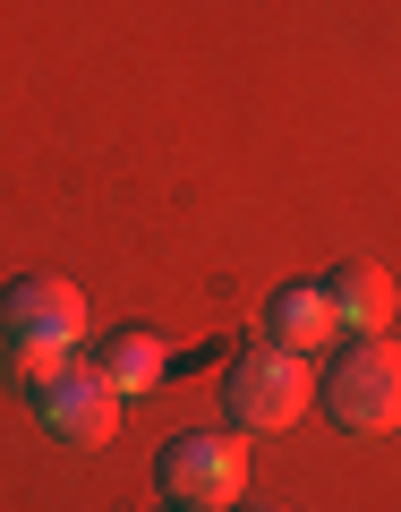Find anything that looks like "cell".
Wrapping results in <instances>:
<instances>
[{
    "instance_id": "52a82bcc",
    "label": "cell",
    "mask_w": 401,
    "mask_h": 512,
    "mask_svg": "<svg viewBox=\"0 0 401 512\" xmlns=\"http://www.w3.org/2000/svg\"><path fill=\"white\" fill-rule=\"evenodd\" d=\"M256 325H265V342H274V350H299V359H316V350L342 342V325H333V308H325L316 282H282V291L265 299Z\"/></svg>"
},
{
    "instance_id": "277c9868",
    "label": "cell",
    "mask_w": 401,
    "mask_h": 512,
    "mask_svg": "<svg viewBox=\"0 0 401 512\" xmlns=\"http://www.w3.org/2000/svg\"><path fill=\"white\" fill-rule=\"evenodd\" d=\"M26 410H35L43 436H60L69 453H94V444H111V427H120V393L103 384V367H94L86 350H69L43 384H26Z\"/></svg>"
},
{
    "instance_id": "30bf717a",
    "label": "cell",
    "mask_w": 401,
    "mask_h": 512,
    "mask_svg": "<svg viewBox=\"0 0 401 512\" xmlns=\"http://www.w3.org/2000/svg\"><path fill=\"white\" fill-rule=\"evenodd\" d=\"M163 512H205V504H163Z\"/></svg>"
},
{
    "instance_id": "9c48e42d",
    "label": "cell",
    "mask_w": 401,
    "mask_h": 512,
    "mask_svg": "<svg viewBox=\"0 0 401 512\" xmlns=\"http://www.w3.org/2000/svg\"><path fill=\"white\" fill-rule=\"evenodd\" d=\"M239 512H291V504H239Z\"/></svg>"
},
{
    "instance_id": "7a4b0ae2",
    "label": "cell",
    "mask_w": 401,
    "mask_h": 512,
    "mask_svg": "<svg viewBox=\"0 0 401 512\" xmlns=\"http://www.w3.org/2000/svg\"><path fill=\"white\" fill-rule=\"evenodd\" d=\"M316 402L342 436H384L401 427V342L384 333H342L333 342V367L316 376Z\"/></svg>"
},
{
    "instance_id": "3957f363",
    "label": "cell",
    "mask_w": 401,
    "mask_h": 512,
    "mask_svg": "<svg viewBox=\"0 0 401 512\" xmlns=\"http://www.w3.org/2000/svg\"><path fill=\"white\" fill-rule=\"evenodd\" d=\"M308 402H316V376H308V359H299V350L248 342L231 367H222V410H231L239 436H282Z\"/></svg>"
},
{
    "instance_id": "ba28073f",
    "label": "cell",
    "mask_w": 401,
    "mask_h": 512,
    "mask_svg": "<svg viewBox=\"0 0 401 512\" xmlns=\"http://www.w3.org/2000/svg\"><path fill=\"white\" fill-rule=\"evenodd\" d=\"M86 359L103 367V384H111V393H120V402H128V393H154V384H163V367H171V350L154 342L146 325H120V333H111V342H94Z\"/></svg>"
},
{
    "instance_id": "6da1fadb",
    "label": "cell",
    "mask_w": 401,
    "mask_h": 512,
    "mask_svg": "<svg viewBox=\"0 0 401 512\" xmlns=\"http://www.w3.org/2000/svg\"><path fill=\"white\" fill-rule=\"evenodd\" d=\"M77 342H86V291L69 274H18L0 291V359L18 384H43Z\"/></svg>"
},
{
    "instance_id": "8992f818",
    "label": "cell",
    "mask_w": 401,
    "mask_h": 512,
    "mask_svg": "<svg viewBox=\"0 0 401 512\" xmlns=\"http://www.w3.org/2000/svg\"><path fill=\"white\" fill-rule=\"evenodd\" d=\"M316 291H325V308H333L342 333H384V325H393V274L367 265V256H342Z\"/></svg>"
},
{
    "instance_id": "5b68a950",
    "label": "cell",
    "mask_w": 401,
    "mask_h": 512,
    "mask_svg": "<svg viewBox=\"0 0 401 512\" xmlns=\"http://www.w3.org/2000/svg\"><path fill=\"white\" fill-rule=\"evenodd\" d=\"M154 487H163V504H239V487H248V453H239V436H222V427H180V436L154 453Z\"/></svg>"
}]
</instances>
